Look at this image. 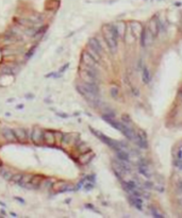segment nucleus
I'll return each mask as SVG.
<instances>
[{"instance_id": "nucleus-4", "label": "nucleus", "mask_w": 182, "mask_h": 218, "mask_svg": "<svg viewBox=\"0 0 182 218\" xmlns=\"http://www.w3.org/2000/svg\"><path fill=\"white\" fill-rule=\"evenodd\" d=\"M153 37H154V36L152 35V33L150 32L149 30H148V28L147 29H143L142 33H141V43H142L143 47L151 45V43L153 42Z\"/></svg>"}, {"instance_id": "nucleus-23", "label": "nucleus", "mask_w": 182, "mask_h": 218, "mask_svg": "<svg viewBox=\"0 0 182 218\" xmlns=\"http://www.w3.org/2000/svg\"><path fill=\"white\" fill-rule=\"evenodd\" d=\"M117 89L116 88H112L111 89V94H112V96H114V97H116V95H117Z\"/></svg>"}, {"instance_id": "nucleus-6", "label": "nucleus", "mask_w": 182, "mask_h": 218, "mask_svg": "<svg viewBox=\"0 0 182 218\" xmlns=\"http://www.w3.org/2000/svg\"><path fill=\"white\" fill-rule=\"evenodd\" d=\"M68 186H69L68 183L64 182V181H58V182L52 184L51 188L54 193H63L68 190Z\"/></svg>"}, {"instance_id": "nucleus-10", "label": "nucleus", "mask_w": 182, "mask_h": 218, "mask_svg": "<svg viewBox=\"0 0 182 218\" xmlns=\"http://www.w3.org/2000/svg\"><path fill=\"white\" fill-rule=\"evenodd\" d=\"M13 131H14V134H15V136H16V139L18 142L23 143V142L28 139V134H27V131L25 129H23V128H17V129L13 130Z\"/></svg>"}, {"instance_id": "nucleus-2", "label": "nucleus", "mask_w": 182, "mask_h": 218, "mask_svg": "<svg viewBox=\"0 0 182 218\" xmlns=\"http://www.w3.org/2000/svg\"><path fill=\"white\" fill-rule=\"evenodd\" d=\"M87 52L93 56L96 61H99V60H100L102 48H101L100 43L98 42L97 38H91V40H89V50H87Z\"/></svg>"}, {"instance_id": "nucleus-17", "label": "nucleus", "mask_w": 182, "mask_h": 218, "mask_svg": "<svg viewBox=\"0 0 182 218\" xmlns=\"http://www.w3.org/2000/svg\"><path fill=\"white\" fill-rule=\"evenodd\" d=\"M149 81H150L149 70H148L147 67H144V69H143V82L145 84H147V83H149Z\"/></svg>"}, {"instance_id": "nucleus-12", "label": "nucleus", "mask_w": 182, "mask_h": 218, "mask_svg": "<svg viewBox=\"0 0 182 218\" xmlns=\"http://www.w3.org/2000/svg\"><path fill=\"white\" fill-rule=\"evenodd\" d=\"M78 91L81 93V95H83V96L86 98V100H89V101L97 100V97H98V95H94V94H92V93H89V91H85V89H84L83 87L81 86V85H79V86H78Z\"/></svg>"}, {"instance_id": "nucleus-14", "label": "nucleus", "mask_w": 182, "mask_h": 218, "mask_svg": "<svg viewBox=\"0 0 182 218\" xmlns=\"http://www.w3.org/2000/svg\"><path fill=\"white\" fill-rule=\"evenodd\" d=\"M148 30L152 33V35L156 36L158 35V32H159V24H158V21L152 19L151 21L149 22V26H148Z\"/></svg>"}, {"instance_id": "nucleus-1", "label": "nucleus", "mask_w": 182, "mask_h": 218, "mask_svg": "<svg viewBox=\"0 0 182 218\" xmlns=\"http://www.w3.org/2000/svg\"><path fill=\"white\" fill-rule=\"evenodd\" d=\"M103 37L111 50L115 51L117 48V38H118V33L114 26H105L103 28Z\"/></svg>"}, {"instance_id": "nucleus-9", "label": "nucleus", "mask_w": 182, "mask_h": 218, "mask_svg": "<svg viewBox=\"0 0 182 218\" xmlns=\"http://www.w3.org/2000/svg\"><path fill=\"white\" fill-rule=\"evenodd\" d=\"M81 86L83 87L85 91H89L94 95H98L99 94V87L98 84H95V83H86L83 82V84H81Z\"/></svg>"}, {"instance_id": "nucleus-13", "label": "nucleus", "mask_w": 182, "mask_h": 218, "mask_svg": "<svg viewBox=\"0 0 182 218\" xmlns=\"http://www.w3.org/2000/svg\"><path fill=\"white\" fill-rule=\"evenodd\" d=\"M43 141H44L46 144H48V145H52V144H54V142H56V135H54L52 132H49V131L44 132Z\"/></svg>"}, {"instance_id": "nucleus-11", "label": "nucleus", "mask_w": 182, "mask_h": 218, "mask_svg": "<svg viewBox=\"0 0 182 218\" xmlns=\"http://www.w3.org/2000/svg\"><path fill=\"white\" fill-rule=\"evenodd\" d=\"M2 135L5 136V139H7L8 142H16V136L14 134V131L9 128H5L2 130Z\"/></svg>"}, {"instance_id": "nucleus-18", "label": "nucleus", "mask_w": 182, "mask_h": 218, "mask_svg": "<svg viewBox=\"0 0 182 218\" xmlns=\"http://www.w3.org/2000/svg\"><path fill=\"white\" fill-rule=\"evenodd\" d=\"M92 157H93V154H92V153H89V154H87V153H85V154H82L81 157H80V159H79L80 163H82V164H86L89 160H91Z\"/></svg>"}, {"instance_id": "nucleus-20", "label": "nucleus", "mask_w": 182, "mask_h": 218, "mask_svg": "<svg viewBox=\"0 0 182 218\" xmlns=\"http://www.w3.org/2000/svg\"><path fill=\"white\" fill-rule=\"evenodd\" d=\"M140 171H141V174H143L145 177H149V172H148L147 167H146V166H143V165H141V166H140Z\"/></svg>"}, {"instance_id": "nucleus-5", "label": "nucleus", "mask_w": 182, "mask_h": 218, "mask_svg": "<svg viewBox=\"0 0 182 218\" xmlns=\"http://www.w3.org/2000/svg\"><path fill=\"white\" fill-rule=\"evenodd\" d=\"M80 76H81V79H82V81H83V82L95 83V84H98V78L95 77V76H93V75H91V73H89L87 71L84 70V69H82Z\"/></svg>"}, {"instance_id": "nucleus-19", "label": "nucleus", "mask_w": 182, "mask_h": 218, "mask_svg": "<svg viewBox=\"0 0 182 218\" xmlns=\"http://www.w3.org/2000/svg\"><path fill=\"white\" fill-rule=\"evenodd\" d=\"M21 178H23V175L17 174V175H13V176H12V178H11V180L13 181L14 183H18V184H19V182L21 181Z\"/></svg>"}, {"instance_id": "nucleus-21", "label": "nucleus", "mask_w": 182, "mask_h": 218, "mask_svg": "<svg viewBox=\"0 0 182 218\" xmlns=\"http://www.w3.org/2000/svg\"><path fill=\"white\" fill-rule=\"evenodd\" d=\"M1 174H2V176H3V178L5 179H10V180H11V178H12V176H13V175L11 174V172H10V171H1Z\"/></svg>"}, {"instance_id": "nucleus-8", "label": "nucleus", "mask_w": 182, "mask_h": 218, "mask_svg": "<svg viewBox=\"0 0 182 218\" xmlns=\"http://www.w3.org/2000/svg\"><path fill=\"white\" fill-rule=\"evenodd\" d=\"M82 63L86 66H93L96 67V60L89 53V52H83L82 53Z\"/></svg>"}, {"instance_id": "nucleus-7", "label": "nucleus", "mask_w": 182, "mask_h": 218, "mask_svg": "<svg viewBox=\"0 0 182 218\" xmlns=\"http://www.w3.org/2000/svg\"><path fill=\"white\" fill-rule=\"evenodd\" d=\"M43 135H44V132L40 128H34L32 133H31V139L35 144H40L43 141Z\"/></svg>"}, {"instance_id": "nucleus-15", "label": "nucleus", "mask_w": 182, "mask_h": 218, "mask_svg": "<svg viewBox=\"0 0 182 218\" xmlns=\"http://www.w3.org/2000/svg\"><path fill=\"white\" fill-rule=\"evenodd\" d=\"M116 152H117V157H118L120 161H123V162H129V154L127 152H125L123 149L116 151Z\"/></svg>"}, {"instance_id": "nucleus-24", "label": "nucleus", "mask_w": 182, "mask_h": 218, "mask_svg": "<svg viewBox=\"0 0 182 218\" xmlns=\"http://www.w3.org/2000/svg\"><path fill=\"white\" fill-rule=\"evenodd\" d=\"M1 171H2V169H1V167H0V174H1Z\"/></svg>"}, {"instance_id": "nucleus-16", "label": "nucleus", "mask_w": 182, "mask_h": 218, "mask_svg": "<svg viewBox=\"0 0 182 218\" xmlns=\"http://www.w3.org/2000/svg\"><path fill=\"white\" fill-rule=\"evenodd\" d=\"M32 179H33L32 175H23V178H21V181L19 182V184L25 186L26 184H28V183H31Z\"/></svg>"}, {"instance_id": "nucleus-22", "label": "nucleus", "mask_w": 182, "mask_h": 218, "mask_svg": "<svg viewBox=\"0 0 182 218\" xmlns=\"http://www.w3.org/2000/svg\"><path fill=\"white\" fill-rule=\"evenodd\" d=\"M152 215H153L154 217H159V218L163 217V215H162V214L158 213V211H156V210H154V209H152Z\"/></svg>"}, {"instance_id": "nucleus-3", "label": "nucleus", "mask_w": 182, "mask_h": 218, "mask_svg": "<svg viewBox=\"0 0 182 218\" xmlns=\"http://www.w3.org/2000/svg\"><path fill=\"white\" fill-rule=\"evenodd\" d=\"M92 131L94 132V135H96L97 137H98L99 139H101V141L103 142L105 144H107L109 147H111L112 149H114L115 151H118V150H120L121 148H120V145H119L117 142H115V141H113V139H109L108 136H105V135H103L102 133H100V132H98V131H94L93 129H91Z\"/></svg>"}]
</instances>
